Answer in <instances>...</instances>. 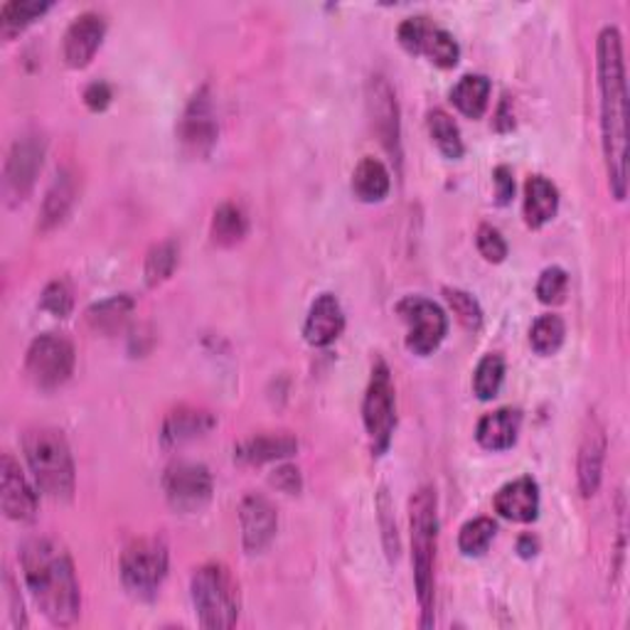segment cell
<instances>
[{"label":"cell","instance_id":"1","mask_svg":"<svg viewBox=\"0 0 630 630\" xmlns=\"http://www.w3.org/2000/svg\"><path fill=\"white\" fill-rule=\"evenodd\" d=\"M598 107H601V143L608 185L616 199L628 193V87L623 65V40L618 28L608 25L596 40Z\"/></svg>","mask_w":630,"mask_h":630},{"label":"cell","instance_id":"2","mask_svg":"<svg viewBox=\"0 0 630 630\" xmlns=\"http://www.w3.org/2000/svg\"><path fill=\"white\" fill-rule=\"evenodd\" d=\"M23 576L35 604L50 623L67 628L79 618L82 596L75 564L65 547L52 540H30L23 554Z\"/></svg>","mask_w":630,"mask_h":630},{"label":"cell","instance_id":"3","mask_svg":"<svg viewBox=\"0 0 630 630\" xmlns=\"http://www.w3.org/2000/svg\"><path fill=\"white\" fill-rule=\"evenodd\" d=\"M412 564H414V584L416 598L422 606V626H432L434 608V566H436V544H438V512H436V490L424 486L412 498Z\"/></svg>","mask_w":630,"mask_h":630},{"label":"cell","instance_id":"4","mask_svg":"<svg viewBox=\"0 0 630 630\" xmlns=\"http://www.w3.org/2000/svg\"><path fill=\"white\" fill-rule=\"evenodd\" d=\"M23 448L37 490L52 500H69L75 496V458L62 432L50 426L30 428L23 438Z\"/></svg>","mask_w":630,"mask_h":630},{"label":"cell","instance_id":"5","mask_svg":"<svg viewBox=\"0 0 630 630\" xmlns=\"http://www.w3.org/2000/svg\"><path fill=\"white\" fill-rule=\"evenodd\" d=\"M193 604L199 626L209 630L232 628L239 618V586L225 564H205L193 574Z\"/></svg>","mask_w":630,"mask_h":630},{"label":"cell","instance_id":"6","mask_svg":"<svg viewBox=\"0 0 630 630\" xmlns=\"http://www.w3.org/2000/svg\"><path fill=\"white\" fill-rule=\"evenodd\" d=\"M362 419H365L367 434H370V441H372L374 456H382L392 444V434L397 426L392 374L384 360H377L372 365V377H370V384H367V394H365V404H362Z\"/></svg>","mask_w":630,"mask_h":630},{"label":"cell","instance_id":"7","mask_svg":"<svg viewBox=\"0 0 630 630\" xmlns=\"http://www.w3.org/2000/svg\"><path fill=\"white\" fill-rule=\"evenodd\" d=\"M75 370V345L65 335L45 333L33 340L25 357V372L40 390H57Z\"/></svg>","mask_w":630,"mask_h":630},{"label":"cell","instance_id":"8","mask_svg":"<svg viewBox=\"0 0 630 630\" xmlns=\"http://www.w3.org/2000/svg\"><path fill=\"white\" fill-rule=\"evenodd\" d=\"M397 313L406 323V348L414 355H432L444 343L448 318L438 303L424 296H406L397 303Z\"/></svg>","mask_w":630,"mask_h":630},{"label":"cell","instance_id":"9","mask_svg":"<svg viewBox=\"0 0 630 630\" xmlns=\"http://www.w3.org/2000/svg\"><path fill=\"white\" fill-rule=\"evenodd\" d=\"M167 574V547L161 540H135L121 556L123 586L135 596H153Z\"/></svg>","mask_w":630,"mask_h":630},{"label":"cell","instance_id":"10","mask_svg":"<svg viewBox=\"0 0 630 630\" xmlns=\"http://www.w3.org/2000/svg\"><path fill=\"white\" fill-rule=\"evenodd\" d=\"M163 490L167 506L175 512L195 514L207 508L213 500V476L203 464H191V460H177L167 466L163 476Z\"/></svg>","mask_w":630,"mask_h":630},{"label":"cell","instance_id":"11","mask_svg":"<svg viewBox=\"0 0 630 630\" xmlns=\"http://www.w3.org/2000/svg\"><path fill=\"white\" fill-rule=\"evenodd\" d=\"M47 143L37 131L23 133L13 143V149L8 153L6 175H3V195L8 205H18L30 195L35 185V177L45 161Z\"/></svg>","mask_w":630,"mask_h":630},{"label":"cell","instance_id":"12","mask_svg":"<svg viewBox=\"0 0 630 630\" xmlns=\"http://www.w3.org/2000/svg\"><path fill=\"white\" fill-rule=\"evenodd\" d=\"M399 42L409 52V55H424L434 62L436 67L450 69L458 65L460 47L448 30L434 25L432 20L424 15L406 18L399 25Z\"/></svg>","mask_w":630,"mask_h":630},{"label":"cell","instance_id":"13","mask_svg":"<svg viewBox=\"0 0 630 630\" xmlns=\"http://www.w3.org/2000/svg\"><path fill=\"white\" fill-rule=\"evenodd\" d=\"M177 139L183 151L193 158H205L217 143V121L207 91H197L177 126Z\"/></svg>","mask_w":630,"mask_h":630},{"label":"cell","instance_id":"14","mask_svg":"<svg viewBox=\"0 0 630 630\" xmlns=\"http://www.w3.org/2000/svg\"><path fill=\"white\" fill-rule=\"evenodd\" d=\"M0 506L6 518L15 522H33L37 514V492L10 454L0 460Z\"/></svg>","mask_w":630,"mask_h":630},{"label":"cell","instance_id":"15","mask_svg":"<svg viewBox=\"0 0 630 630\" xmlns=\"http://www.w3.org/2000/svg\"><path fill=\"white\" fill-rule=\"evenodd\" d=\"M604 460H606V428L598 422V416H586V426L582 432L579 456H576V476H579V490L584 498H591L598 492L604 478Z\"/></svg>","mask_w":630,"mask_h":630},{"label":"cell","instance_id":"16","mask_svg":"<svg viewBox=\"0 0 630 630\" xmlns=\"http://www.w3.org/2000/svg\"><path fill=\"white\" fill-rule=\"evenodd\" d=\"M367 109L372 117V129L380 135V141L387 151L399 158V104L394 89L384 77H372L367 84Z\"/></svg>","mask_w":630,"mask_h":630},{"label":"cell","instance_id":"17","mask_svg":"<svg viewBox=\"0 0 630 630\" xmlns=\"http://www.w3.org/2000/svg\"><path fill=\"white\" fill-rule=\"evenodd\" d=\"M239 524H241V540H245V550L257 554L264 552L271 540L276 537L279 528V514L276 508L264 496L251 492L241 500L239 508Z\"/></svg>","mask_w":630,"mask_h":630},{"label":"cell","instance_id":"18","mask_svg":"<svg viewBox=\"0 0 630 630\" xmlns=\"http://www.w3.org/2000/svg\"><path fill=\"white\" fill-rule=\"evenodd\" d=\"M104 35H107V20L99 13H82L67 28L65 42H62V57L75 69L87 67L101 47Z\"/></svg>","mask_w":630,"mask_h":630},{"label":"cell","instance_id":"19","mask_svg":"<svg viewBox=\"0 0 630 630\" xmlns=\"http://www.w3.org/2000/svg\"><path fill=\"white\" fill-rule=\"evenodd\" d=\"M345 330V313L340 301L333 293H323L313 301L308 311L306 325H303V335L313 345V348H328L340 338Z\"/></svg>","mask_w":630,"mask_h":630},{"label":"cell","instance_id":"20","mask_svg":"<svg viewBox=\"0 0 630 630\" xmlns=\"http://www.w3.org/2000/svg\"><path fill=\"white\" fill-rule=\"evenodd\" d=\"M496 510L512 522H534L540 514V486L528 476L508 482L498 490Z\"/></svg>","mask_w":630,"mask_h":630},{"label":"cell","instance_id":"21","mask_svg":"<svg viewBox=\"0 0 630 630\" xmlns=\"http://www.w3.org/2000/svg\"><path fill=\"white\" fill-rule=\"evenodd\" d=\"M215 416L205 412V409L195 406H181L165 416L163 422V444L167 448H177L183 444H191L195 438H203L215 428Z\"/></svg>","mask_w":630,"mask_h":630},{"label":"cell","instance_id":"22","mask_svg":"<svg viewBox=\"0 0 630 630\" xmlns=\"http://www.w3.org/2000/svg\"><path fill=\"white\" fill-rule=\"evenodd\" d=\"M298 450V441L291 434H259L247 438L245 444L235 448V456L239 464L247 466H261L271 464V460L289 458Z\"/></svg>","mask_w":630,"mask_h":630},{"label":"cell","instance_id":"23","mask_svg":"<svg viewBox=\"0 0 630 630\" xmlns=\"http://www.w3.org/2000/svg\"><path fill=\"white\" fill-rule=\"evenodd\" d=\"M522 416L518 409H498V412L486 414L478 422L476 438L482 448L488 450H506L512 448L520 434Z\"/></svg>","mask_w":630,"mask_h":630},{"label":"cell","instance_id":"24","mask_svg":"<svg viewBox=\"0 0 630 630\" xmlns=\"http://www.w3.org/2000/svg\"><path fill=\"white\" fill-rule=\"evenodd\" d=\"M560 209V191L544 175H532L524 185V219L532 229L552 222Z\"/></svg>","mask_w":630,"mask_h":630},{"label":"cell","instance_id":"25","mask_svg":"<svg viewBox=\"0 0 630 630\" xmlns=\"http://www.w3.org/2000/svg\"><path fill=\"white\" fill-rule=\"evenodd\" d=\"M392 177L382 161L377 158H362L352 173V193L362 203H382L390 195Z\"/></svg>","mask_w":630,"mask_h":630},{"label":"cell","instance_id":"26","mask_svg":"<svg viewBox=\"0 0 630 630\" xmlns=\"http://www.w3.org/2000/svg\"><path fill=\"white\" fill-rule=\"evenodd\" d=\"M450 101L456 109L468 119H480L490 101V79L482 75L460 77L454 89H450Z\"/></svg>","mask_w":630,"mask_h":630},{"label":"cell","instance_id":"27","mask_svg":"<svg viewBox=\"0 0 630 630\" xmlns=\"http://www.w3.org/2000/svg\"><path fill=\"white\" fill-rule=\"evenodd\" d=\"M75 197H77L75 177L69 173H59L57 181L52 183V187L47 191L45 203H42V215H40L42 229H52L55 225H59L62 219L67 217Z\"/></svg>","mask_w":630,"mask_h":630},{"label":"cell","instance_id":"28","mask_svg":"<svg viewBox=\"0 0 630 630\" xmlns=\"http://www.w3.org/2000/svg\"><path fill=\"white\" fill-rule=\"evenodd\" d=\"M52 8L45 0H10L0 8V35L6 40L23 33L28 25H33L37 18H42Z\"/></svg>","mask_w":630,"mask_h":630},{"label":"cell","instance_id":"29","mask_svg":"<svg viewBox=\"0 0 630 630\" xmlns=\"http://www.w3.org/2000/svg\"><path fill=\"white\" fill-rule=\"evenodd\" d=\"M247 232H249V219L245 215V209L232 203L215 209L209 237H213L217 247H235L247 237Z\"/></svg>","mask_w":630,"mask_h":630},{"label":"cell","instance_id":"30","mask_svg":"<svg viewBox=\"0 0 630 630\" xmlns=\"http://www.w3.org/2000/svg\"><path fill=\"white\" fill-rule=\"evenodd\" d=\"M131 313H133V298L131 296H113V298L97 303V306H91L87 311V318H89V325L94 330L113 335L123 328L126 321L131 318Z\"/></svg>","mask_w":630,"mask_h":630},{"label":"cell","instance_id":"31","mask_svg":"<svg viewBox=\"0 0 630 630\" xmlns=\"http://www.w3.org/2000/svg\"><path fill=\"white\" fill-rule=\"evenodd\" d=\"M428 135H432V141L438 145V151L444 153L450 161H458L460 155H464V139H460V131L456 121L448 117L446 111L434 109L428 111Z\"/></svg>","mask_w":630,"mask_h":630},{"label":"cell","instance_id":"32","mask_svg":"<svg viewBox=\"0 0 630 630\" xmlns=\"http://www.w3.org/2000/svg\"><path fill=\"white\" fill-rule=\"evenodd\" d=\"M564 338H566V325L560 315L547 313V315H540V318L532 323L530 343H532V350L537 355H544V357L554 355L564 345Z\"/></svg>","mask_w":630,"mask_h":630},{"label":"cell","instance_id":"33","mask_svg":"<svg viewBox=\"0 0 630 630\" xmlns=\"http://www.w3.org/2000/svg\"><path fill=\"white\" fill-rule=\"evenodd\" d=\"M502 380H506V360H502V355L490 352L482 357L476 367V374H472V390H476L478 399L488 402V399L498 397Z\"/></svg>","mask_w":630,"mask_h":630},{"label":"cell","instance_id":"34","mask_svg":"<svg viewBox=\"0 0 630 630\" xmlns=\"http://www.w3.org/2000/svg\"><path fill=\"white\" fill-rule=\"evenodd\" d=\"M496 532H498V528H496V522H492L490 518L470 520V522L464 524V528H460L458 547L466 556L486 554L488 547H490V542L496 540Z\"/></svg>","mask_w":630,"mask_h":630},{"label":"cell","instance_id":"35","mask_svg":"<svg viewBox=\"0 0 630 630\" xmlns=\"http://www.w3.org/2000/svg\"><path fill=\"white\" fill-rule=\"evenodd\" d=\"M175 267H177V245L171 239L161 241V245H155L149 251V257H145V269H143L145 283H149L151 289L158 286V283L171 279Z\"/></svg>","mask_w":630,"mask_h":630},{"label":"cell","instance_id":"36","mask_svg":"<svg viewBox=\"0 0 630 630\" xmlns=\"http://www.w3.org/2000/svg\"><path fill=\"white\" fill-rule=\"evenodd\" d=\"M446 301L450 311L456 313V318L466 325L470 330H478L480 323H482V311H480V303L470 296L466 291H458V289H446Z\"/></svg>","mask_w":630,"mask_h":630},{"label":"cell","instance_id":"37","mask_svg":"<svg viewBox=\"0 0 630 630\" xmlns=\"http://www.w3.org/2000/svg\"><path fill=\"white\" fill-rule=\"evenodd\" d=\"M566 291H569V276H566V271L562 267H550L542 271V276L537 281V296L542 303L556 306V303L564 301Z\"/></svg>","mask_w":630,"mask_h":630},{"label":"cell","instance_id":"38","mask_svg":"<svg viewBox=\"0 0 630 630\" xmlns=\"http://www.w3.org/2000/svg\"><path fill=\"white\" fill-rule=\"evenodd\" d=\"M72 291L65 281H52L50 286L42 291V298H40V306L45 308L47 313L57 315V318H67L72 313Z\"/></svg>","mask_w":630,"mask_h":630},{"label":"cell","instance_id":"39","mask_svg":"<svg viewBox=\"0 0 630 630\" xmlns=\"http://www.w3.org/2000/svg\"><path fill=\"white\" fill-rule=\"evenodd\" d=\"M476 245H478V251L482 254V259L492 261V264H500V261H506V257H508L506 239H502V235L498 232V229L490 227V225H480L478 227Z\"/></svg>","mask_w":630,"mask_h":630},{"label":"cell","instance_id":"40","mask_svg":"<svg viewBox=\"0 0 630 630\" xmlns=\"http://www.w3.org/2000/svg\"><path fill=\"white\" fill-rule=\"evenodd\" d=\"M377 510H380V524H382V532H384V547H387V554H390V560H397V554H399L397 522H394V514H392L390 492H387L384 488L380 490V498H377Z\"/></svg>","mask_w":630,"mask_h":630},{"label":"cell","instance_id":"41","mask_svg":"<svg viewBox=\"0 0 630 630\" xmlns=\"http://www.w3.org/2000/svg\"><path fill=\"white\" fill-rule=\"evenodd\" d=\"M113 99V94H111V87L107 82H94L87 87V91H84V104L91 111H104L111 104Z\"/></svg>","mask_w":630,"mask_h":630},{"label":"cell","instance_id":"42","mask_svg":"<svg viewBox=\"0 0 630 630\" xmlns=\"http://www.w3.org/2000/svg\"><path fill=\"white\" fill-rule=\"evenodd\" d=\"M492 183H496V195H498V205H508L512 195H514V181H512V171L508 165H498L492 171Z\"/></svg>","mask_w":630,"mask_h":630},{"label":"cell","instance_id":"43","mask_svg":"<svg viewBox=\"0 0 630 630\" xmlns=\"http://www.w3.org/2000/svg\"><path fill=\"white\" fill-rule=\"evenodd\" d=\"M271 486H276L283 492H298L301 490V472L298 468L293 466H281L274 470V476H271Z\"/></svg>","mask_w":630,"mask_h":630},{"label":"cell","instance_id":"44","mask_svg":"<svg viewBox=\"0 0 630 630\" xmlns=\"http://www.w3.org/2000/svg\"><path fill=\"white\" fill-rule=\"evenodd\" d=\"M512 126H514V121H512V113H508V101H502L500 109H498L496 129H498V131H510Z\"/></svg>","mask_w":630,"mask_h":630},{"label":"cell","instance_id":"45","mask_svg":"<svg viewBox=\"0 0 630 630\" xmlns=\"http://www.w3.org/2000/svg\"><path fill=\"white\" fill-rule=\"evenodd\" d=\"M518 550H520L522 556H534V554H537V540H534L532 534H522Z\"/></svg>","mask_w":630,"mask_h":630}]
</instances>
